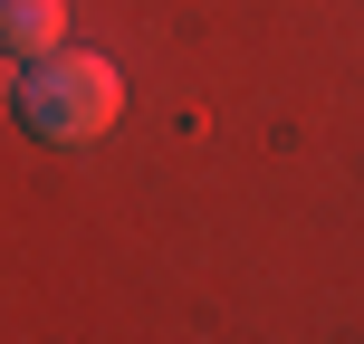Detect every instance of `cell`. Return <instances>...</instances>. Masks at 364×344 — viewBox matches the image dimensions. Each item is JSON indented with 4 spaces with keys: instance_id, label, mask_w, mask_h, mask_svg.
Listing matches in <instances>:
<instances>
[{
    "instance_id": "7a4b0ae2",
    "label": "cell",
    "mask_w": 364,
    "mask_h": 344,
    "mask_svg": "<svg viewBox=\"0 0 364 344\" xmlns=\"http://www.w3.org/2000/svg\"><path fill=\"white\" fill-rule=\"evenodd\" d=\"M58 38H68V0H0V48L48 57Z\"/></svg>"
},
{
    "instance_id": "6da1fadb",
    "label": "cell",
    "mask_w": 364,
    "mask_h": 344,
    "mask_svg": "<svg viewBox=\"0 0 364 344\" xmlns=\"http://www.w3.org/2000/svg\"><path fill=\"white\" fill-rule=\"evenodd\" d=\"M19 115H29V134H48V144H96V134L125 115V77H115L106 57H87V48H48L19 77Z\"/></svg>"
}]
</instances>
